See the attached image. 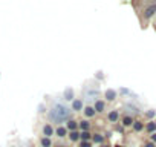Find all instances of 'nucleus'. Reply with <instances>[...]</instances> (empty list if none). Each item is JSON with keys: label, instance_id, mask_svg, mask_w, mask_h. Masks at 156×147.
<instances>
[{"label": "nucleus", "instance_id": "4468645a", "mask_svg": "<svg viewBox=\"0 0 156 147\" xmlns=\"http://www.w3.org/2000/svg\"><path fill=\"white\" fill-rule=\"evenodd\" d=\"M132 123H133V121H132L130 117H126V118H124V124H126V126H130Z\"/></svg>", "mask_w": 156, "mask_h": 147}, {"label": "nucleus", "instance_id": "9b49d317", "mask_svg": "<svg viewBox=\"0 0 156 147\" xmlns=\"http://www.w3.org/2000/svg\"><path fill=\"white\" fill-rule=\"evenodd\" d=\"M41 145H43V147H51V141H49L48 138H43V139H41Z\"/></svg>", "mask_w": 156, "mask_h": 147}, {"label": "nucleus", "instance_id": "39448f33", "mask_svg": "<svg viewBox=\"0 0 156 147\" xmlns=\"http://www.w3.org/2000/svg\"><path fill=\"white\" fill-rule=\"evenodd\" d=\"M81 107H83V101H81V100H75V101H73V109H75V110H80Z\"/></svg>", "mask_w": 156, "mask_h": 147}, {"label": "nucleus", "instance_id": "f3484780", "mask_svg": "<svg viewBox=\"0 0 156 147\" xmlns=\"http://www.w3.org/2000/svg\"><path fill=\"white\" fill-rule=\"evenodd\" d=\"M81 129L87 130V129H89V123H87V121H83V123H81Z\"/></svg>", "mask_w": 156, "mask_h": 147}, {"label": "nucleus", "instance_id": "6ab92c4d", "mask_svg": "<svg viewBox=\"0 0 156 147\" xmlns=\"http://www.w3.org/2000/svg\"><path fill=\"white\" fill-rule=\"evenodd\" d=\"M81 138H83V139H89V133H87V132H83V133H81Z\"/></svg>", "mask_w": 156, "mask_h": 147}, {"label": "nucleus", "instance_id": "5701e85b", "mask_svg": "<svg viewBox=\"0 0 156 147\" xmlns=\"http://www.w3.org/2000/svg\"><path fill=\"white\" fill-rule=\"evenodd\" d=\"M103 147H107V145H103Z\"/></svg>", "mask_w": 156, "mask_h": 147}, {"label": "nucleus", "instance_id": "7ed1b4c3", "mask_svg": "<svg viewBox=\"0 0 156 147\" xmlns=\"http://www.w3.org/2000/svg\"><path fill=\"white\" fill-rule=\"evenodd\" d=\"M95 112H103L104 110V101H101V100H98L97 103H95Z\"/></svg>", "mask_w": 156, "mask_h": 147}, {"label": "nucleus", "instance_id": "aec40b11", "mask_svg": "<svg viewBox=\"0 0 156 147\" xmlns=\"http://www.w3.org/2000/svg\"><path fill=\"white\" fill-rule=\"evenodd\" d=\"M81 147H90V144H89V142H83Z\"/></svg>", "mask_w": 156, "mask_h": 147}, {"label": "nucleus", "instance_id": "4be33fe9", "mask_svg": "<svg viewBox=\"0 0 156 147\" xmlns=\"http://www.w3.org/2000/svg\"><path fill=\"white\" fill-rule=\"evenodd\" d=\"M145 147H154V145H153L151 142H147V144H145Z\"/></svg>", "mask_w": 156, "mask_h": 147}, {"label": "nucleus", "instance_id": "ddd939ff", "mask_svg": "<svg viewBox=\"0 0 156 147\" xmlns=\"http://www.w3.org/2000/svg\"><path fill=\"white\" fill-rule=\"evenodd\" d=\"M69 138H70L72 141H76V139H78V133H76V132H70Z\"/></svg>", "mask_w": 156, "mask_h": 147}, {"label": "nucleus", "instance_id": "a211bd4d", "mask_svg": "<svg viewBox=\"0 0 156 147\" xmlns=\"http://www.w3.org/2000/svg\"><path fill=\"white\" fill-rule=\"evenodd\" d=\"M142 129V124L138 121V123H135V130H141Z\"/></svg>", "mask_w": 156, "mask_h": 147}, {"label": "nucleus", "instance_id": "b1692460", "mask_svg": "<svg viewBox=\"0 0 156 147\" xmlns=\"http://www.w3.org/2000/svg\"><path fill=\"white\" fill-rule=\"evenodd\" d=\"M118 147H121V145H118Z\"/></svg>", "mask_w": 156, "mask_h": 147}, {"label": "nucleus", "instance_id": "423d86ee", "mask_svg": "<svg viewBox=\"0 0 156 147\" xmlns=\"http://www.w3.org/2000/svg\"><path fill=\"white\" fill-rule=\"evenodd\" d=\"M109 120H110L112 123H115V121L118 120V112H116V110H113V112H110V113H109Z\"/></svg>", "mask_w": 156, "mask_h": 147}, {"label": "nucleus", "instance_id": "f03ea898", "mask_svg": "<svg viewBox=\"0 0 156 147\" xmlns=\"http://www.w3.org/2000/svg\"><path fill=\"white\" fill-rule=\"evenodd\" d=\"M156 13V3H151V5H148L145 9H144V19H150L153 14Z\"/></svg>", "mask_w": 156, "mask_h": 147}, {"label": "nucleus", "instance_id": "1a4fd4ad", "mask_svg": "<svg viewBox=\"0 0 156 147\" xmlns=\"http://www.w3.org/2000/svg\"><path fill=\"white\" fill-rule=\"evenodd\" d=\"M72 95H73L72 89H66V92H64V97H66V100H70V98H72Z\"/></svg>", "mask_w": 156, "mask_h": 147}, {"label": "nucleus", "instance_id": "dca6fc26", "mask_svg": "<svg viewBox=\"0 0 156 147\" xmlns=\"http://www.w3.org/2000/svg\"><path fill=\"white\" fill-rule=\"evenodd\" d=\"M94 141H95V142H101V141H103V136H101V135H95V136H94Z\"/></svg>", "mask_w": 156, "mask_h": 147}, {"label": "nucleus", "instance_id": "412c9836", "mask_svg": "<svg viewBox=\"0 0 156 147\" xmlns=\"http://www.w3.org/2000/svg\"><path fill=\"white\" fill-rule=\"evenodd\" d=\"M151 139H153V141L156 142V133H153V135H151Z\"/></svg>", "mask_w": 156, "mask_h": 147}, {"label": "nucleus", "instance_id": "f257e3e1", "mask_svg": "<svg viewBox=\"0 0 156 147\" xmlns=\"http://www.w3.org/2000/svg\"><path fill=\"white\" fill-rule=\"evenodd\" d=\"M49 117L54 123H63L70 117V110L64 104H54V107L49 112Z\"/></svg>", "mask_w": 156, "mask_h": 147}, {"label": "nucleus", "instance_id": "f8f14e48", "mask_svg": "<svg viewBox=\"0 0 156 147\" xmlns=\"http://www.w3.org/2000/svg\"><path fill=\"white\" fill-rule=\"evenodd\" d=\"M57 133H58V136H64V135H66V129L58 127V129H57Z\"/></svg>", "mask_w": 156, "mask_h": 147}, {"label": "nucleus", "instance_id": "6e6552de", "mask_svg": "<svg viewBox=\"0 0 156 147\" xmlns=\"http://www.w3.org/2000/svg\"><path fill=\"white\" fill-rule=\"evenodd\" d=\"M43 133H44L46 136L52 135V127H51V126H44V127H43Z\"/></svg>", "mask_w": 156, "mask_h": 147}, {"label": "nucleus", "instance_id": "2eb2a0df", "mask_svg": "<svg viewBox=\"0 0 156 147\" xmlns=\"http://www.w3.org/2000/svg\"><path fill=\"white\" fill-rule=\"evenodd\" d=\"M67 127H69V129H72V130H73V129H75V127H76V124H75V121H69V123H67Z\"/></svg>", "mask_w": 156, "mask_h": 147}, {"label": "nucleus", "instance_id": "20e7f679", "mask_svg": "<svg viewBox=\"0 0 156 147\" xmlns=\"http://www.w3.org/2000/svg\"><path fill=\"white\" fill-rule=\"evenodd\" d=\"M115 97H116V92H115V91L109 89V91L106 92V98H107L109 101H113V100H115Z\"/></svg>", "mask_w": 156, "mask_h": 147}, {"label": "nucleus", "instance_id": "9d476101", "mask_svg": "<svg viewBox=\"0 0 156 147\" xmlns=\"http://www.w3.org/2000/svg\"><path fill=\"white\" fill-rule=\"evenodd\" d=\"M147 130H148V132H154V130H156V123H150V124L147 126Z\"/></svg>", "mask_w": 156, "mask_h": 147}, {"label": "nucleus", "instance_id": "0eeeda50", "mask_svg": "<svg viewBox=\"0 0 156 147\" xmlns=\"http://www.w3.org/2000/svg\"><path fill=\"white\" fill-rule=\"evenodd\" d=\"M84 113H86L87 117H94V115H95V109H94V107H86V109H84Z\"/></svg>", "mask_w": 156, "mask_h": 147}]
</instances>
